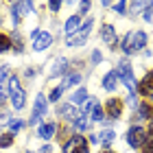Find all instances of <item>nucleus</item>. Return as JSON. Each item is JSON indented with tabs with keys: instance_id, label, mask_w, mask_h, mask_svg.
Instances as JSON below:
<instances>
[{
	"instance_id": "nucleus-1",
	"label": "nucleus",
	"mask_w": 153,
	"mask_h": 153,
	"mask_svg": "<svg viewBox=\"0 0 153 153\" xmlns=\"http://www.w3.org/2000/svg\"><path fill=\"white\" fill-rule=\"evenodd\" d=\"M144 44H147V33H142V31H131L125 35L123 39V53H127V55H134L138 51H142Z\"/></svg>"
},
{
	"instance_id": "nucleus-2",
	"label": "nucleus",
	"mask_w": 153,
	"mask_h": 153,
	"mask_svg": "<svg viewBox=\"0 0 153 153\" xmlns=\"http://www.w3.org/2000/svg\"><path fill=\"white\" fill-rule=\"evenodd\" d=\"M9 96H11V103H13V107L16 109H22L24 107V101H26V92H24V88L20 85V81H18V76H9Z\"/></svg>"
},
{
	"instance_id": "nucleus-3",
	"label": "nucleus",
	"mask_w": 153,
	"mask_h": 153,
	"mask_svg": "<svg viewBox=\"0 0 153 153\" xmlns=\"http://www.w3.org/2000/svg\"><path fill=\"white\" fill-rule=\"evenodd\" d=\"M92 26H94V20H88V22H83L79 29H76L72 35H68V46H81L83 42L88 39V35H90V31H92Z\"/></svg>"
},
{
	"instance_id": "nucleus-4",
	"label": "nucleus",
	"mask_w": 153,
	"mask_h": 153,
	"mask_svg": "<svg viewBox=\"0 0 153 153\" xmlns=\"http://www.w3.org/2000/svg\"><path fill=\"white\" fill-rule=\"evenodd\" d=\"M64 153H90V147H88V140L83 136H70V140L64 144Z\"/></svg>"
},
{
	"instance_id": "nucleus-5",
	"label": "nucleus",
	"mask_w": 153,
	"mask_h": 153,
	"mask_svg": "<svg viewBox=\"0 0 153 153\" xmlns=\"http://www.w3.org/2000/svg\"><path fill=\"white\" fill-rule=\"evenodd\" d=\"M118 79H123V83L127 85V90H129V94H136V90H138V83H136V79H134V72H131V66H127L123 61L120 66H118Z\"/></svg>"
},
{
	"instance_id": "nucleus-6",
	"label": "nucleus",
	"mask_w": 153,
	"mask_h": 153,
	"mask_svg": "<svg viewBox=\"0 0 153 153\" xmlns=\"http://www.w3.org/2000/svg\"><path fill=\"white\" fill-rule=\"evenodd\" d=\"M144 138H147V131H144L142 127H138V125L127 131V144H129L131 149H142Z\"/></svg>"
},
{
	"instance_id": "nucleus-7",
	"label": "nucleus",
	"mask_w": 153,
	"mask_h": 153,
	"mask_svg": "<svg viewBox=\"0 0 153 153\" xmlns=\"http://www.w3.org/2000/svg\"><path fill=\"white\" fill-rule=\"evenodd\" d=\"M51 33H46V31H33V48L35 51H46L48 46H51Z\"/></svg>"
},
{
	"instance_id": "nucleus-8",
	"label": "nucleus",
	"mask_w": 153,
	"mask_h": 153,
	"mask_svg": "<svg viewBox=\"0 0 153 153\" xmlns=\"http://www.w3.org/2000/svg\"><path fill=\"white\" fill-rule=\"evenodd\" d=\"M46 112V96L44 94H37V99H35V107H33V114H31V125H37L42 120V116H44Z\"/></svg>"
},
{
	"instance_id": "nucleus-9",
	"label": "nucleus",
	"mask_w": 153,
	"mask_h": 153,
	"mask_svg": "<svg viewBox=\"0 0 153 153\" xmlns=\"http://www.w3.org/2000/svg\"><path fill=\"white\" fill-rule=\"evenodd\" d=\"M105 109H107V116L112 118V120H116V118H120V114H123V101L120 99H109L105 103Z\"/></svg>"
},
{
	"instance_id": "nucleus-10",
	"label": "nucleus",
	"mask_w": 153,
	"mask_h": 153,
	"mask_svg": "<svg viewBox=\"0 0 153 153\" xmlns=\"http://www.w3.org/2000/svg\"><path fill=\"white\" fill-rule=\"evenodd\" d=\"M138 92L142 96H153V70L144 74V79L138 83Z\"/></svg>"
},
{
	"instance_id": "nucleus-11",
	"label": "nucleus",
	"mask_w": 153,
	"mask_h": 153,
	"mask_svg": "<svg viewBox=\"0 0 153 153\" xmlns=\"http://www.w3.org/2000/svg\"><path fill=\"white\" fill-rule=\"evenodd\" d=\"M101 37H103V42H105L107 46H116V31H114V26L112 24H103L101 26Z\"/></svg>"
},
{
	"instance_id": "nucleus-12",
	"label": "nucleus",
	"mask_w": 153,
	"mask_h": 153,
	"mask_svg": "<svg viewBox=\"0 0 153 153\" xmlns=\"http://www.w3.org/2000/svg\"><path fill=\"white\" fill-rule=\"evenodd\" d=\"M55 131H57V125H55V123H46V125H42V127H39L37 134H39L42 140H51V138L55 136Z\"/></svg>"
},
{
	"instance_id": "nucleus-13",
	"label": "nucleus",
	"mask_w": 153,
	"mask_h": 153,
	"mask_svg": "<svg viewBox=\"0 0 153 153\" xmlns=\"http://www.w3.org/2000/svg\"><path fill=\"white\" fill-rule=\"evenodd\" d=\"M31 2H16V4H13L11 7V11H13V22H20V20H22V13H24V9H31Z\"/></svg>"
},
{
	"instance_id": "nucleus-14",
	"label": "nucleus",
	"mask_w": 153,
	"mask_h": 153,
	"mask_svg": "<svg viewBox=\"0 0 153 153\" xmlns=\"http://www.w3.org/2000/svg\"><path fill=\"white\" fill-rule=\"evenodd\" d=\"M59 116L66 118V120H74V118H76V107L72 105V103H68V105H61V107H59Z\"/></svg>"
},
{
	"instance_id": "nucleus-15",
	"label": "nucleus",
	"mask_w": 153,
	"mask_h": 153,
	"mask_svg": "<svg viewBox=\"0 0 153 153\" xmlns=\"http://www.w3.org/2000/svg\"><path fill=\"white\" fill-rule=\"evenodd\" d=\"M116 83H118V72H107L103 76V88L105 90H114Z\"/></svg>"
},
{
	"instance_id": "nucleus-16",
	"label": "nucleus",
	"mask_w": 153,
	"mask_h": 153,
	"mask_svg": "<svg viewBox=\"0 0 153 153\" xmlns=\"http://www.w3.org/2000/svg\"><path fill=\"white\" fill-rule=\"evenodd\" d=\"M85 99H88V92H85V88H79L76 90V92L72 94V105L76 107V105H83V103H85Z\"/></svg>"
},
{
	"instance_id": "nucleus-17",
	"label": "nucleus",
	"mask_w": 153,
	"mask_h": 153,
	"mask_svg": "<svg viewBox=\"0 0 153 153\" xmlns=\"http://www.w3.org/2000/svg\"><path fill=\"white\" fill-rule=\"evenodd\" d=\"M79 24H81V16H70V20L66 22V33L72 35V33L79 29Z\"/></svg>"
},
{
	"instance_id": "nucleus-18",
	"label": "nucleus",
	"mask_w": 153,
	"mask_h": 153,
	"mask_svg": "<svg viewBox=\"0 0 153 153\" xmlns=\"http://www.w3.org/2000/svg\"><path fill=\"white\" fill-rule=\"evenodd\" d=\"M114 138H116L114 131H112V129H105V131H103V134L99 136V142H101V144H105V147H109V144L114 142Z\"/></svg>"
},
{
	"instance_id": "nucleus-19",
	"label": "nucleus",
	"mask_w": 153,
	"mask_h": 153,
	"mask_svg": "<svg viewBox=\"0 0 153 153\" xmlns=\"http://www.w3.org/2000/svg\"><path fill=\"white\" fill-rule=\"evenodd\" d=\"M79 81H81V74H79V72H72V74H68L66 79H64V83H61V90L70 88V85H74V83H79Z\"/></svg>"
},
{
	"instance_id": "nucleus-20",
	"label": "nucleus",
	"mask_w": 153,
	"mask_h": 153,
	"mask_svg": "<svg viewBox=\"0 0 153 153\" xmlns=\"http://www.w3.org/2000/svg\"><path fill=\"white\" fill-rule=\"evenodd\" d=\"M142 153H153V125L149 129L147 138H144V144H142Z\"/></svg>"
},
{
	"instance_id": "nucleus-21",
	"label": "nucleus",
	"mask_w": 153,
	"mask_h": 153,
	"mask_svg": "<svg viewBox=\"0 0 153 153\" xmlns=\"http://www.w3.org/2000/svg\"><path fill=\"white\" fill-rule=\"evenodd\" d=\"M140 116L142 118H149V120H153V103H147L144 101L140 105Z\"/></svg>"
},
{
	"instance_id": "nucleus-22",
	"label": "nucleus",
	"mask_w": 153,
	"mask_h": 153,
	"mask_svg": "<svg viewBox=\"0 0 153 153\" xmlns=\"http://www.w3.org/2000/svg\"><path fill=\"white\" fill-rule=\"evenodd\" d=\"M72 123H74V127L79 129V131H83V129H88V125H90V120H88V116H85V114L76 116V118H74Z\"/></svg>"
},
{
	"instance_id": "nucleus-23",
	"label": "nucleus",
	"mask_w": 153,
	"mask_h": 153,
	"mask_svg": "<svg viewBox=\"0 0 153 153\" xmlns=\"http://www.w3.org/2000/svg\"><path fill=\"white\" fill-rule=\"evenodd\" d=\"M7 51H11V37L0 33V53H7Z\"/></svg>"
},
{
	"instance_id": "nucleus-24",
	"label": "nucleus",
	"mask_w": 153,
	"mask_h": 153,
	"mask_svg": "<svg viewBox=\"0 0 153 153\" xmlns=\"http://www.w3.org/2000/svg\"><path fill=\"white\" fill-rule=\"evenodd\" d=\"M66 66H68V61L66 59H59V61H55V70L51 72L53 76H57L59 72H66Z\"/></svg>"
},
{
	"instance_id": "nucleus-25",
	"label": "nucleus",
	"mask_w": 153,
	"mask_h": 153,
	"mask_svg": "<svg viewBox=\"0 0 153 153\" xmlns=\"http://www.w3.org/2000/svg\"><path fill=\"white\" fill-rule=\"evenodd\" d=\"M11 144H13V134H2L0 136V149L11 147Z\"/></svg>"
},
{
	"instance_id": "nucleus-26",
	"label": "nucleus",
	"mask_w": 153,
	"mask_h": 153,
	"mask_svg": "<svg viewBox=\"0 0 153 153\" xmlns=\"http://www.w3.org/2000/svg\"><path fill=\"white\" fill-rule=\"evenodd\" d=\"M24 127V120H20V118H13V120H9V129H11V134L13 131H20Z\"/></svg>"
},
{
	"instance_id": "nucleus-27",
	"label": "nucleus",
	"mask_w": 153,
	"mask_h": 153,
	"mask_svg": "<svg viewBox=\"0 0 153 153\" xmlns=\"http://www.w3.org/2000/svg\"><path fill=\"white\" fill-rule=\"evenodd\" d=\"M151 11H153V2H149L147 7H144V13H142V18L147 20V22H151Z\"/></svg>"
},
{
	"instance_id": "nucleus-28",
	"label": "nucleus",
	"mask_w": 153,
	"mask_h": 153,
	"mask_svg": "<svg viewBox=\"0 0 153 153\" xmlns=\"http://www.w3.org/2000/svg\"><path fill=\"white\" fill-rule=\"evenodd\" d=\"M61 92H64L61 88H55L53 92H51V101H53V103H57V101H59V96H61Z\"/></svg>"
},
{
	"instance_id": "nucleus-29",
	"label": "nucleus",
	"mask_w": 153,
	"mask_h": 153,
	"mask_svg": "<svg viewBox=\"0 0 153 153\" xmlns=\"http://www.w3.org/2000/svg\"><path fill=\"white\" fill-rule=\"evenodd\" d=\"M7 76H9V70H7L4 66H0V83H4V81H7Z\"/></svg>"
},
{
	"instance_id": "nucleus-30",
	"label": "nucleus",
	"mask_w": 153,
	"mask_h": 153,
	"mask_svg": "<svg viewBox=\"0 0 153 153\" xmlns=\"http://www.w3.org/2000/svg\"><path fill=\"white\" fill-rule=\"evenodd\" d=\"M13 42H16V51H22V39H20L18 33H13Z\"/></svg>"
},
{
	"instance_id": "nucleus-31",
	"label": "nucleus",
	"mask_w": 153,
	"mask_h": 153,
	"mask_svg": "<svg viewBox=\"0 0 153 153\" xmlns=\"http://www.w3.org/2000/svg\"><path fill=\"white\" fill-rule=\"evenodd\" d=\"M48 7H51V11H59L61 9V2H48Z\"/></svg>"
},
{
	"instance_id": "nucleus-32",
	"label": "nucleus",
	"mask_w": 153,
	"mask_h": 153,
	"mask_svg": "<svg viewBox=\"0 0 153 153\" xmlns=\"http://www.w3.org/2000/svg\"><path fill=\"white\" fill-rule=\"evenodd\" d=\"M125 7H127V2H116V4H114V9L123 13V11H125Z\"/></svg>"
},
{
	"instance_id": "nucleus-33",
	"label": "nucleus",
	"mask_w": 153,
	"mask_h": 153,
	"mask_svg": "<svg viewBox=\"0 0 153 153\" xmlns=\"http://www.w3.org/2000/svg\"><path fill=\"white\" fill-rule=\"evenodd\" d=\"M92 61H94V64H99V61H101V53H99V51L92 53Z\"/></svg>"
},
{
	"instance_id": "nucleus-34",
	"label": "nucleus",
	"mask_w": 153,
	"mask_h": 153,
	"mask_svg": "<svg viewBox=\"0 0 153 153\" xmlns=\"http://www.w3.org/2000/svg\"><path fill=\"white\" fill-rule=\"evenodd\" d=\"M90 4H92V2H88V0H85V2H81V11H83V13H85V11L90 9Z\"/></svg>"
},
{
	"instance_id": "nucleus-35",
	"label": "nucleus",
	"mask_w": 153,
	"mask_h": 153,
	"mask_svg": "<svg viewBox=\"0 0 153 153\" xmlns=\"http://www.w3.org/2000/svg\"><path fill=\"white\" fill-rule=\"evenodd\" d=\"M2 105H4V90L0 88V107H2Z\"/></svg>"
},
{
	"instance_id": "nucleus-36",
	"label": "nucleus",
	"mask_w": 153,
	"mask_h": 153,
	"mask_svg": "<svg viewBox=\"0 0 153 153\" xmlns=\"http://www.w3.org/2000/svg\"><path fill=\"white\" fill-rule=\"evenodd\" d=\"M42 153H51V147H44V151H42Z\"/></svg>"
},
{
	"instance_id": "nucleus-37",
	"label": "nucleus",
	"mask_w": 153,
	"mask_h": 153,
	"mask_svg": "<svg viewBox=\"0 0 153 153\" xmlns=\"http://www.w3.org/2000/svg\"><path fill=\"white\" fill-rule=\"evenodd\" d=\"M105 153H114V151H105Z\"/></svg>"
}]
</instances>
